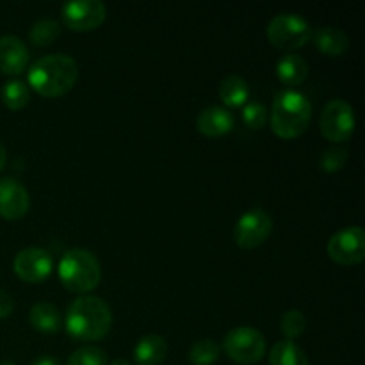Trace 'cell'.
<instances>
[{
    "label": "cell",
    "instance_id": "1",
    "mask_svg": "<svg viewBox=\"0 0 365 365\" xmlns=\"http://www.w3.org/2000/svg\"><path fill=\"white\" fill-rule=\"evenodd\" d=\"M66 331L75 341L93 342L106 337L113 327V312L98 296L84 294L75 298L63 319Z\"/></svg>",
    "mask_w": 365,
    "mask_h": 365
},
{
    "label": "cell",
    "instance_id": "2",
    "mask_svg": "<svg viewBox=\"0 0 365 365\" xmlns=\"http://www.w3.org/2000/svg\"><path fill=\"white\" fill-rule=\"evenodd\" d=\"M78 78V64L68 53H48L29 68V86L38 95L57 98L71 91Z\"/></svg>",
    "mask_w": 365,
    "mask_h": 365
},
{
    "label": "cell",
    "instance_id": "3",
    "mask_svg": "<svg viewBox=\"0 0 365 365\" xmlns=\"http://www.w3.org/2000/svg\"><path fill=\"white\" fill-rule=\"evenodd\" d=\"M312 120V103L298 89H282L274 95L269 113V123L282 139H296L309 128Z\"/></svg>",
    "mask_w": 365,
    "mask_h": 365
},
{
    "label": "cell",
    "instance_id": "4",
    "mask_svg": "<svg viewBox=\"0 0 365 365\" xmlns=\"http://www.w3.org/2000/svg\"><path fill=\"white\" fill-rule=\"evenodd\" d=\"M59 280L64 289L75 294H88L98 287L102 280V266L96 255L84 248H71L61 257Z\"/></svg>",
    "mask_w": 365,
    "mask_h": 365
},
{
    "label": "cell",
    "instance_id": "5",
    "mask_svg": "<svg viewBox=\"0 0 365 365\" xmlns=\"http://www.w3.org/2000/svg\"><path fill=\"white\" fill-rule=\"evenodd\" d=\"M267 39L273 46L280 50H298L312 38V27L309 20L298 13H280L271 18L266 29Z\"/></svg>",
    "mask_w": 365,
    "mask_h": 365
},
{
    "label": "cell",
    "instance_id": "6",
    "mask_svg": "<svg viewBox=\"0 0 365 365\" xmlns=\"http://www.w3.org/2000/svg\"><path fill=\"white\" fill-rule=\"evenodd\" d=\"M223 351L232 362L257 364L266 355V337L253 327H237L225 335Z\"/></svg>",
    "mask_w": 365,
    "mask_h": 365
},
{
    "label": "cell",
    "instance_id": "7",
    "mask_svg": "<svg viewBox=\"0 0 365 365\" xmlns=\"http://www.w3.org/2000/svg\"><path fill=\"white\" fill-rule=\"evenodd\" d=\"M355 109L342 98L328 100L319 118L321 134L331 143H346L355 134Z\"/></svg>",
    "mask_w": 365,
    "mask_h": 365
},
{
    "label": "cell",
    "instance_id": "8",
    "mask_svg": "<svg viewBox=\"0 0 365 365\" xmlns=\"http://www.w3.org/2000/svg\"><path fill=\"white\" fill-rule=\"evenodd\" d=\"M328 257L341 266H356L365 259V232L359 225L335 232L327 246Z\"/></svg>",
    "mask_w": 365,
    "mask_h": 365
},
{
    "label": "cell",
    "instance_id": "9",
    "mask_svg": "<svg viewBox=\"0 0 365 365\" xmlns=\"http://www.w3.org/2000/svg\"><path fill=\"white\" fill-rule=\"evenodd\" d=\"M273 220L262 209H250L241 214L234 227V241L242 250H255L269 239Z\"/></svg>",
    "mask_w": 365,
    "mask_h": 365
},
{
    "label": "cell",
    "instance_id": "10",
    "mask_svg": "<svg viewBox=\"0 0 365 365\" xmlns=\"http://www.w3.org/2000/svg\"><path fill=\"white\" fill-rule=\"evenodd\" d=\"M106 4L100 0H71L61 7V20L70 31H95L106 21Z\"/></svg>",
    "mask_w": 365,
    "mask_h": 365
},
{
    "label": "cell",
    "instance_id": "11",
    "mask_svg": "<svg viewBox=\"0 0 365 365\" xmlns=\"http://www.w3.org/2000/svg\"><path fill=\"white\" fill-rule=\"evenodd\" d=\"M14 274L25 284H39L46 280L53 269V259L50 252L38 246L24 248L14 255Z\"/></svg>",
    "mask_w": 365,
    "mask_h": 365
},
{
    "label": "cell",
    "instance_id": "12",
    "mask_svg": "<svg viewBox=\"0 0 365 365\" xmlns=\"http://www.w3.org/2000/svg\"><path fill=\"white\" fill-rule=\"evenodd\" d=\"M31 196L25 185L16 178H0V217L4 220H21L29 212Z\"/></svg>",
    "mask_w": 365,
    "mask_h": 365
},
{
    "label": "cell",
    "instance_id": "13",
    "mask_svg": "<svg viewBox=\"0 0 365 365\" xmlns=\"http://www.w3.org/2000/svg\"><path fill=\"white\" fill-rule=\"evenodd\" d=\"M235 116L223 106L205 107L196 118V128L207 138H221L234 130Z\"/></svg>",
    "mask_w": 365,
    "mask_h": 365
},
{
    "label": "cell",
    "instance_id": "14",
    "mask_svg": "<svg viewBox=\"0 0 365 365\" xmlns=\"http://www.w3.org/2000/svg\"><path fill=\"white\" fill-rule=\"evenodd\" d=\"M29 64V48L16 36H2L0 38V71L6 75L24 73Z\"/></svg>",
    "mask_w": 365,
    "mask_h": 365
},
{
    "label": "cell",
    "instance_id": "15",
    "mask_svg": "<svg viewBox=\"0 0 365 365\" xmlns=\"http://www.w3.org/2000/svg\"><path fill=\"white\" fill-rule=\"evenodd\" d=\"M314 45L319 50L321 53L330 57H339L344 56L349 48V38L342 29L331 27V25H324V27L316 29V32H312Z\"/></svg>",
    "mask_w": 365,
    "mask_h": 365
},
{
    "label": "cell",
    "instance_id": "16",
    "mask_svg": "<svg viewBox=\"0 0 365 365\" xmlns=\"http://www.w3.org/2000/svg\"><path fill=\"white\" fill-rule=\"evenodd\" d=\"M29 323L36 331H41V334H59L63 330V314L52 303L39 302L32 305L29 312Z\"/></svg>",
    "mask_w": 365,
    "mask_h": 365
},
{
    "label": "cell",
    "instance_id": "17",
    "mask_svg": "<svg viewBox=\"0 0 365 365\" xmlns=\"http://www.w3.org/2000/svg\"><path fill=\"white\" fill-rule=\"evenodd\" d=\"M168 355V342L163 335L148 334L134 346V360L138 365H159Z\"/></svg>",
    "mask_w": 365,
    "mask_h": 365
},
{
    "label": "cell",
    "instance_id": "18",
    "mask_svg": "<svg viewBox=\"0 0 365 365\" xmlns=\"http://www.w3.org/2000/svg\"><path fill=\"white\" fill-rule=\"evenodd\" d=\"M309 75V63L299 53L289 52L282 56L277 63V77L282 84L294 89L296 86L303 84Z\"/></svg>",
    "mask_w": 365,
    "mask_h": 365
},
{
    "label": "cell",
    "instance_id": "19",
    "mask_svg": "<svg viewBox=\"0 0 365 365\" xmlns=\"http://www.w3.org/2000/svg\"><path fill=\"white\" fill-rule=\"evenodd\" d=\"M217 95H220L221 102L225 103L228 110L239 109L246 102H250V86L241 75L230 73L220 82Z\"/></svg>",
    "mask_w": 365,
    "mask_h": 365
},
{
    "label": "cell",
    "instance_id": "20",
    "mask_svg": "<svg viewBox=\"0 0 365 365\" xmlns=\"http://www.w3.org/2000/svg\"><path fill=\"white\" fill-rule=\"evenodd\" d=\"M269 365H309V359L294 341L284 339L269 349Z\"/></svg>",
    "mask_w": 365,
    "mask_h": 365
},
{
    "label": "cell",
    "instance_id": "21",
    "mask_svg": "<svg viewBox=\"0 0 365 365\" xmlns=\"http://www.w3.org/2000/svg\"><path fill=\"white\" fill-rule=\"evenodd\" d=\"M0 96H2V102L7 109L20 110L24 109L29 103V100H31V89H29V86L25 84L24 81L11 78V81H7L6 84L2 86Z\"/></svg>",
    "mask_w": 365,
    "mask_h": 365
},
{
    "label": "cell",
    "instance_id": "22",
    "mask_svg": "<svg viewBox=\"0 0 365 365\" xmlns=\"http://www.w3.org/2000/svg\"><path fill=\"white\" fill-rule=\"evenodd\" d=\"M63 25L53 18H41L29 31V38L36 46H48L61 36Z\"/></svg>",
    "mask_w": 365,
    "mask_h": 365
},
{
    "label": "cell",
    "instance_id": "23",
    "mask_svg": "<svg viewBox=\"0 0 365 365\" xmlns=\"http://www.w3.org/2000/svg\"><path fill=\"white\" fill-rule=\"evenodd\" d=\"M221 355V346L212 339H202L189 349V362L192 365H212Z\"/></svg>",
    "mask_w": 365,
    "mask_h": 365
},
{
    "label": "cell",
    "instance_id": "24",
    "mask_svg": "<svg viewBox=\"0 0 365 365\" xmlns=\"http://www.w3.org/2000/svg\"><path fill=\"white\" fill-rule=\"evenodd\" d=\"M307 328V317L302 310L291 309L284 312L280 317V331L284 334L285 341H294L299 335H303Z\"/></svg>",
    "mask_w": 365,
    "mask_h": 365
},
{
    "label": "cell",
    "instance_id": "25",
    "mask_svg": "<svg viewBox=\"0 0 365 365\" xmlns=\"http://www.w3.org/2000/svg\"><path fill=\"white\" fill-rule=\"evenodd\" d=\"M349 152L344 146H331V148L324 150L319 157V170L324 173H337L344 168L348 163Z\"/></svg>",
    "mask_w": 365,
    "mask_h": 365
},
{
    "label": "cell",
    "instance_id": "26",
    "mask_svg": "<svg viewBox=\"0 0 365 365\" xmlns=\"http://www.w3.org/2000/svg\"><path fill=\"white\" fill-rule=\"evenodd\" d=\"M66 365H109V359L96 346H82L71 353Z\"/></svg>",
    "mask_w": 365,
    "mask_h": 365
},
{
    "label": "cell",
    "instance_id": "27",
    "mask_svg": "<svg viewBox=\"0 0 365 365\" xmlns=\"http://www.w3.org/2000/svg\"><path fill=\"white\" fill-rule=\"evenodd\" d=\"M241 116L246 127L252 128V130H259V128H262L264 125L267 123V120H269V113H267L266 106L257 102V100H250V102H246L245 106H242Z\"/></svg>",
    "mask_w": 365,
    "mask_h": 365
},
{
    "label": "cell",
    "instance_id": "28",
    "mask_svg": "<svg viewBox=\"0 0 365 365\" xmlns=\"http://www.w3.org/2000/svg\"><path fill=\"white\" fill-rule=\"evenodd\" d=\"M13 299H11V296L7 294L6 291H0V319H6V317H9L11 314H13Z\"/></svg>",
    "mask_w": 365,
    "mask_h": 365
},
{
    "label": "cell",
    "instance_id": "29",
    "mask_svg": "<svg viewBox=\"0 0 365 365\" xmlns=\"http://www.w3.org/2000/svg\"><path fill=\"white\" fill-rule=\"evenodd\" d=\"M31 365H61V362L56 359V356L43 355V356H38V359L32 360Z\"/></svg>",
    "mask_w": 365,
    "mask_h": 365
},
{
    "label": "cell",
    "instance_id": "30",
    "mask_svg": "<svg viewBox=\"0 0 365 365\" xmlns=\"http://www.w3.org/2000/svg\"><path fill=\"white\" fill-rule=\"evenodd\" d=\"M6 163H7V153H6V148H4V145L0 143V171L6 168Z\"/></svg>",
    "mask_w": 365,
    "mask_h": 365
},
{
    "label": "cell",
    "instance_id": "31",
    "mask_svg": "<svg viewBox=\"0 0 365 365\" xmlns=\"http://www.w3.org/2000/svg\"><path fill=\"white\" fill-rule=\"evenodd\" d=\"M109 365H132V364L125 359H116V360H113Z\"/></svg>",
    "mask_w": 365,
    "mask_h": 365
},
{
    "label": "cell",
    "instance_id": "32",
    "mask_svg": "<svg viewBox=\"0 0 365 365\" xmlns=\"http://www.w3.org/2000/svg\"><path fill=\"white\" fill-rule=\"evenodd\" d=\"M0 365H16V364L9 362V360H4V362H0Z\"/></svg>",
    "mask_w": 365,
    "mask_h": 365
}]
</instances>
